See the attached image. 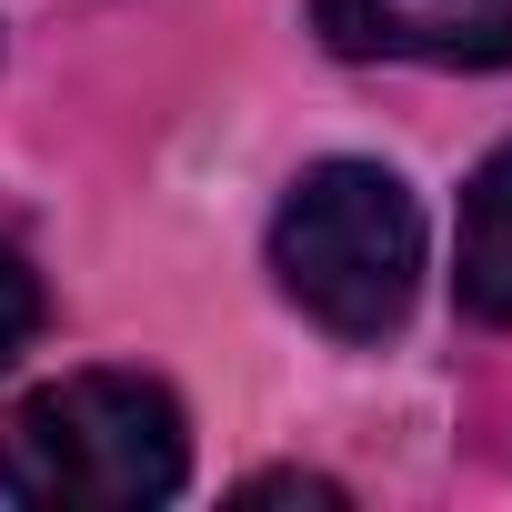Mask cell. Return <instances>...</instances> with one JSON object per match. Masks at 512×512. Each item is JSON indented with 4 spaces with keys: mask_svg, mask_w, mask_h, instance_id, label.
I'll return each instance as SVG.
<instances>
[{
    "mask_svg": "<svg viewBox=\"0 0 512 512\" xmlns=\"http://www.w3.org/2000/svg\"><path fill=\"white\" fill-rule=\"evenodd\" d=\"M462 312L512 322V151H492L462 191Z\"/></svg>",
    "mask_w": 512,
    "mask_h": 512,
    "instance_id": "277c9868",
    "label": "cell"
},
{
    "mask_svg": "<svg viewBox=\"0 0 512 512\" xmlns=\"http://www.w3.org/2000/svg\"><path fill=\"white\" fill-rule=\"evenodd\" d=\"M272 272L322 332L382 342L422 282V211L382 161H312L272 211Z\"/></svg>",
    "mask_w": 512,
    "mask_h": 512,
    "instance_id": "7a4b0ae2",
    "label": "cell"
},
{
    "mask_svg": "<svg viewBox=\"0 0 512 512\" xmlns=\"http://www.w3.org/2000/svg\"><path fill=\"white\" fill-rule=\"evenodd\" d=\"M241 502H342V482H322V472H262V482H241Z\"/></svg>",
    "mask_w": 512,
    "mask_h": 512,
    "instance_id": "8992f818",
    "label": "cell"
},
{
    "mask_svg": "<svg viewBox=\"0 0 512 512\" xmlns=\"http://www.w3.org/2000/svg\"><path fill=\"white\" fill-rule=\"evenodd\" d=\"M181 472H191L181 402L141 372H71L0 422V492L11 502L131 512V502H171Z\"/></svg>",
    "mask_w": 512,
    "mask_h": 512,
    "instance_id": "6da1fadb",
    "label": "cell"
},
{
    "mask_svg": "<svg viewBox=\"0 0 512 512\" xmlns=\"http://www.w3.org/2000/svg\"><path fill=\"white\" fill-rule=\"evenodd\" d=\"M342 61H422V71H502L512 0H312Z\"/></svg>",
    "mask_w": 512,
    "mask_h": 512,
    "instance_id": "3957f363",
    "label": "cell"
},
{
    "mask_svg": "<svg viewBox=\"0 0 512 512\" xmlns=\"http://www.w3.org/2000/svg\"><path fill=\"white\" fill-rule=\"evenodd\" d=\"M31 332H41V282H31V262H21V251L0 241V372L31 352Z\"/></svg>",
    "mask_w": 512,
    "mask_h": 512,
    "instance_id": "5b68a950",
    "label": "cell"
}]
</instances>
